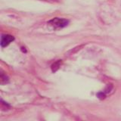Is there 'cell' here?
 <instances>
[{"instance_id":"cell-1","label":"cell","mask_w":121,"mask_h":121,"mask_svg":"<svg viewBox=\"0 0 121 121\" xmlns=\"http://www.w3.org/2000/svg\"><path fill=\"white\" fill-rule=\"evenodd\" d=\"M68 23H69V21L66 20V19L55 17L49 21L48 24L54 26L55 28H63L68 24Z\"/></svg>"},{"instance_id":"cell-2","label":"cell","mask_w":121,"mask_h":121,"mask_svg":"<svg viewBox=\"0 0 121 121\" xmlns=\"http://www.w3.org/2000/svg\"><path fill=\"white\" fill-rule=\"evenodd\" d=\"M14 40V37L11 35H2L1 37V47H5L9 45L11 42Z\"/></svg>"}]
</instances>
